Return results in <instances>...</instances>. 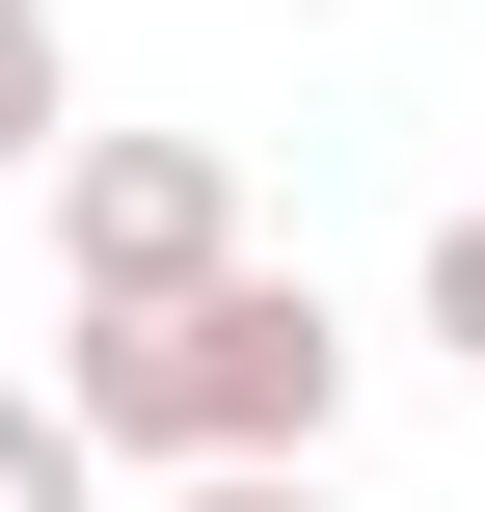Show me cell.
<instances>
[{
    "instance_id": "obj_1",
    "label": "cell",
    "mask_w": 485,
    "mask_h": 512,
    "mask_svg": "<svg viewBox=\"0 0 485 512\" xmlns=\"http://www.w3.org/2000/svg\"><path fill=\"white\" fill-rule=\"evenodd\" d=\"M81 378H54V432L108 459V486H216V459H324L351 432V324H324V270H216V297H162V324H54Z\"/></svg>"
},
{
    "instance_id": "obj_5",
    "label": "cell",
    "mask_w": 485,
    "mask_h": 512,
    "mask_svg": "<svg viewBox=\"0 0 485 512\" xmlns=\"http://www.w3.org/2000/svg\"><path fill=\"white\" fill-rule=\"evenodd\" d=\"M432 351L485 378V216H432Z\"/></svg>"
},
{
    "instance_id": "obj_4",
    "label": "cell",
    "mask_w": 485,
    "mask_h": 512,
    "mask_svg": "<svg viewBox=\"0 0 485 512\" xmlns=\"http://www.w3.org/2000/svg\"><path fill=\"white\" fill-rule=\"evenodd\" d=\"M0 512H108V459L54 432V378H0Z\"/></svg>"
},
{
    "instance_id": "obj_2",
    "label": "cell",
    "mask_w": 485,
    "mask_h": 512,
    "mask_svg": "<svg viewBox=\"0 0 485 512\" xmlns=\"http://www.w3.org/2000/svg\"><path fill=\"white\" fill-rule=\"evenodd\" d=\"M243 270V162L216 135H54V324H162Z\"/></svg>"
},
{
    "instance_id": "obj_6",
    "label": "cell",
    "mask_w": 485,
    "mask_h": 512,
    "mask_svg": "<svg viewBox=\"0 0 485 512\" xmlns=\"http://www.w3.org/2000/svg\"><path fill=\"white\" fill-rule=\"evenodd\" d=\"M135 512H324V459H216V486H135Z\"/></svg>"
},
{
    "instance_id": "obj_3",
    "label": "cell",
    "mask_w": 485,
    "mask_h": 512,
    "mask_svg": "<svg viewBox=\"0 0 485 512\" xmlns=\"http://www.w3.org/2000/svg\"><path fill=\"white\" fill-rule=\"evenodd\" d=\"M54 135H81V54H54V0H0V189H54Z\"/></svg>"
}]
</instances>
